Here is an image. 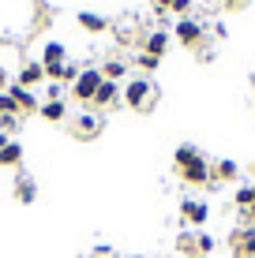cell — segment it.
Here are the masks:
<instances>
[{
    "instance_id": "1",
    "label": "cell",
    "mask_w": 255,
    "mask_h": 258,
    "mask_svg": "<svg viewBox=\"0 0 255 258\" xmlns=\"http://www.w3.org/2000/svg\"><path fill=\"white\" fill-rule=\"evenodd\" d=\"M173 165H177V176L188 183V187H214L210 161L199 154V146H191V142L177 146V154H173Z\"/></svg>"
},
{
    "instance_id": "2",
    "label": "cell",
    "mask_w": 255,
    "mask_h": 258,
    "mask_svg": "<svg viewBox=\"0 0 255 258\" xmlns=\"http://www.w3.org/2000/svg\"><path fill=\"white\" fill-rule=\"evenodd\" d=\"M120 94H124V105H128V109H135V112H146V109L158 101V86H154L146 75L128 79V86H124Z\"/></svg>"
},
{
    "instance_id": "3",
    "label": "cell",
    "mask_w": 255,
    "mask_h": 258,
    "mask_svg": "<svg viewBox=\"0 0 255 258\" xmlns=\"http://www.w3.org/2000/svg\"><path fill=\"white\" fill-rule=\"evenodd\" d=\"M101 83H105V79H101V71H98V68H83V71H79V79L72 83V97H75L79 105H90Z\"/></svg>"
},
{
    "instance_id": "4",
    "label": "cell",
    "mask_w": 255,
    "mask_h": 258,
    "mask_svg": "<svg viewBox=\"0 0 255 258\" xmlns=\"http://www.w3.org/2000/svg\"><path fill=\"white\" fill-rule=\"evenodd\" d=\"M38 60H41V68H45V79H49V83H57L60 71H64V64H68V49L60 45V41H45Z\"/></svg>"
},
{
    "instance_id": "5",
    "label": "cell",
    "mask_w": 255,
    "mask_h": 258,
    "mask_svg": "<svg viewBox=\"0 0 255 258\" xmlns=\"http://www.w3.org/2000/svg\"><path fill=\"white\" fill-rule=\"evenodd\" d=\"M180 221L188 228H203L210 221V206L203 199H180Z\"/></svg>"
},
{
    "instance_id": "6",
    "label": "cell",
    "mask_w": 255,
    "mask_h": 258,
    "mask_svg": "<svg viewBox=\"0 0 255 258\" xmlns=\"http://www.w3.org/2000/svg\"><path fill=\"white\" fill-rule=\"evenodd\" d=\"M177 41L180 45H188V49H195L199 41H203V34H207V26L199 23V19H188V15H184V19H177Z\"/></svg>"
},
{
    "instance_id": "7",
    "label": "cell",
    "mask_w": 255,
    "mask_h": 258,
    "mask_svg": "<svg viewBox=\"0 0 255 258\" xmlns=\"http://www.w3.org/2000/svg\"><path fill=\"white\" fill-rule=\"evenodd\" d=\"M229 247H233V258H255V228L251 225H240L229 236Z\"/></svg>"
},
{
    "instance_id": "8",
    "label": "cell",
    "mask_w": 255,
    "mask_h": 258,
    "mask_svg": "<svg viewBox=\"0 0 255 258\" xmlns=\"http://www.w3.org/2000/svg\"><path fill=\"white\" fill-rule=\"evenodd\" d=\"M72 135L75 139H98L101 135V116L98 112H79L72 120Z\"/></svg>"
},
{
    "instance_id": "9",
    "label": "cell",
    "mask_w": 255,
    "mask_h": 258,
    "mask_svg": "<svg viewBox=\"0 0 255 258\" xmlns=\"http://www.w3.org/2000/svg\"><path fill=\"white\" fill-rule=\"evenodd\" d=\"M15 83L26 86V90H34L38 83H45V68H41V60H23V64H19V75H15Z\"/></svg>"
},
{
    "instance_id": "10",
    "label": "cell",
    "mask_w": 255,
    "mask_h": 258,
    "mask_svg": "<svg viewBox=\"0 0 255 258\" xmlns=\"http://www.w3.org/2000/svg\"><path fill=\"white\" fill-rule=\"evenodd\" d=\"M94 109H117V105H124V94H120V86L117 83H109V79H105V83L98 86V94H94Z\"/></svg>"
},
{
    "instance_id": "11",
    "label": "cell",
    "mask_w": 255,
    "mask_h": 258,
    "mask_svg": "<svg viewBox=\"0 0 255 258\" xmlns=\"http://www.w3.org/2000/svg\"><path fill=\"white\" fill-rule=\"evenodd\" d=\"M8 94L15 97V109H19V116H30V112H38V109H41V101L34 97V90H26V86H19V83L8 86Z\"/></svg>"
},
{
    "instance_id": "12",
    "label": "cell",
    "mask_w": 255,
    "mask_h": 258,
    "mask_svg": "<svg viewBox=\"0 0 255 258\" xmlns=\"http://www.w3.org/2000/svg\"><path fill=\"white\" fill-rule=\"evenodd\" d=\"M210 176H214V183H233V180H240V165L233 157H222L218 165H210Z\"/></svg>"
},
{
    "instance_id": "13",
    "label": "cell",
    "mask_w": 255,
    "mask_h": 258,
    "mask_svg": "<svg viewBox=\"0 0 255 258\" xmlns=\"http://www.w3.org/2000/svg\"><path fill=\"white\" fill-rule=\"evenodd\" d=\"M15 202H23V206H30V202L34 199H38V187H34V180H30V176H26V172H19V176H15Z\"/></svg>"
},
{
    "instance_id": "14",
    "label": "cell",
    "mask_w": 255,
    "mask_h": 258,
    "mask_svg": "<svg viewBox=\"0 0 255 258\" xmlns=\"http://www.w3.org/2000/svg\"><path fill=\"white\" fill-rule=\"evenodd\" d=\"M41 116H45L49 123H64L68 120V105H64V97H53V101H41Z\"/></svg>"
},
{
    "instance_id": "15",
    "label": "cell",
    "mask_w": 255,
    "mask_h": 258,
    "mask_svg": "<svg viewBox=\"0 0 255 258\" xmlns=\"http://www.w3.org/2000/svg\"><path fill=\"white\" fill-rule=\"evenodd\" d=\"M165 49H169V34L165 30H150L143 41V52H150V56H165Z\"/></svg>"
},
{
    "instance_id": "16",
    "label": "cell",
    "mask_w": 255,
    "mask_h": 258,
    "mask_svg": "<svg viewBox=\"0 0 255 258\" xmlns=\"http://www.w3.org/2000/svg\"><path fill=\"white\" fill-rule=\"evenodd\" d=\"M79 26H83L86 34H105L109 30V19L98 15V12H79Z\"/></svg>"
},
{
    "instance_id": "17",
    "label": "cell",
    "mask_w": 255,
    "mask_h": 258,
    "mask_svg": "<svg viewBox=\"0 0 255 258\" xmlns=\"http://www.w3.org/2000/svg\"><path fill=\"white\" fill-rule=\"evenodd\" d=\"M15 165H23V146L12 139L4 150H0V168H15Z\"/></svg>"
},
{
    "instance_id": "18",
    "label": "cell",
    "mask_w": 255,
    "mask_h": 258,
    "mask_svg": "<svg viewBox=\"0 0 255 258\" xmlns=\"http://www.w3.org/2000/svg\"><path fill=\"white\" fill-rule=\"evenodd\" d=\"M98 71H101V79L117 83V79H124V75H128V64H124V60H117V56H109V60H105V64H101Z\"/></svg>"
},
{
    "instance_id": "19",
    "label": "cell",
    "mask_w": 255,
    "mask_h": 258,
    "mask_svg": "<svg viewBox=\"0 0 255 258\" xmlns=\"http://www.w3.org/2000/svg\"><path fill=\"white\" fill-rule=\"evenodd\" d=\"M177 251H180L184 258H199V254H195V232H180V236H177Z\"/></svg>"
},
{
    "instance_id": "20",
    "label": "cell",
    "mask_w": 255,
    "mask_h": 258,
    "mask_svg": "<svg viewBox=\"0 0 255 258\" xmlns=\"http://www.w3.org/2000/svg\"><path fill=\"white\" fill-rule=\"evenodd\" d=\"M251 199H255V195H251V183H244V187H236V191H233V206L240 210V213L251 206Z\"/></svg>"
},
{
    "instance_id": "21",
    "label": "cell",
    "mask_w": 255,
    "mask_h": 258,
    "mask_svg": "<svg viewBox=\"0 0 255 258\" xmlns=\"http://www.w3.org/2000/svg\"><path fill=\"white\" fill-rule=\"evenodd\" d=\"M210 251H214V236L199 228V232H195V254L203 258V254H210Z\"/></svg>"
},
{
    "instance_id": "22",
    "label": "cell",
    "mask_w": 255,
    "mask_h": 258,
    "mask_svg": "<svg viewBox=\"0 0 255 258\" xmlns=\"http://www.w3.org/2000/svg\"><path fill=\"white\" fill-rule=\"evenodd\" d=\"M135 64H139V71H143V75H150V71L162 64V56H150V52H139L135 56Z\"/></svg>"
},
{
    "instance_id": "23",
    "label": "cell",
    "mask_w": 255,
    "mask_h": 258,
    "mask_svg": "<svg viewBox=\"0 0 255 258\" xmlns=\"http://www.w3.org/2000/svg\"><path fill=\"white\" fill-rule=\"evenodd\" d=\"M0 116H19V109H15V97L12 94H0Z\"/></svg>"
},
{
    "instance_id": "24",
    "label": "cell",
    "mask_w": 255,
    "mask_h": 258,
    "mask_svg": "<svg viewBox=\"0 0 255 258\" xmlns=\"http://www.w3.org/2000/svg\"><path fill=\"white\" fill-rule=\"evenodd\" d=\"M79 71H83V68L68 60V64H64V71H60V79H57V83H60V86H64V83H75V79H79Z\"/></svg>"
},
{
    "instance_id": "25",
    "label": "cell",
    "mask_w": 255,
    "mask_h": 258,
    "mask_svg": "<svg viewBox=\"0 0 255 258\" xmlns=\"http://www.w3.org/2000/svg\"><path fill=\"white\" fill-rule=\"evenodd\" d=\"M191 4H195V0H173L169 12H173V15H188V12H191Z\"/></svg>"
},
{
    "instance_id": "26",
    "label": "cell",
    "mask_w": 255,
    "mask_h": 258,
    "mask_svg": "<svg viewBox=\"0 0 255 258\" xmlns=\"http://www.w3.org/2000/svg\"><path fill=\"white\" fill-rule=\"evenodd\" d=\"M15 127H19V116H0V131H4V135H12Z\"/></svg>"
},
{
    "instance_id": "27",
    "label": "cell",
    "mask_w": 255,
    "mask_h": 258,
    "mask_svg": "<svg viewBox=\"0 0 255 258\" xmlns=\"http://www.w3.org/2000/svg\"><path fill=\"white\" fill-rule=\"evenodd\" d=\"M251 195H255V183H251ZM240 217H244V225H251V228H255V199H251V206L244 210Z\"/></svg>"
},
{
    "instance_id": "28",
    "label": "cell",
    "mask_w": 255,
    "mask_h": 258,
    "mask_svg": "<svg viewBox=\"0 0 255 258\" xmlns=\"http://www.w3.org/2000/svg\"><path fill=\"white\" fill-rule=\"evenodd\" d=\"M8 86H12V79H8V68H4V64H0V94H4V90H8Z\"/></svg>"
},
{
    "instance_id": "29",
    "label": "cell",
    "mask_w": 255,
    "mask_h": 258,
    "mask_svg": "<svg viewBox=\"0 0 255 258\" xmlns=\"http://www.w3.org/2000/svg\"><path fill=\"white\" fill-rule=\"evenodd\" d=\"M94 254H98V258H109L113 247H109V243H98V247H94Z\"/></svg>"
},
{
    "instance_id": "30",
    "label": "cell",
    "mask_w": 255,
    "mask_h": 258,
    "mask_svg": "<svg viewBox=\"0 0 255 258\" xmlns=\"http://www.w3.org/2000/svg\"><path fill=\"white\" fill-rule=\"evenodd\" d=\"M8 142H12V135H4V131H0V150H4Z\"/></svg>"
},
{
    "instance_id": "31",
    "label": "cell",
    "mask_w": 255,
    "mask_h": 258,
    "mask_svg": "<svg viewBox=\"0 0 255 258\" xmlns=\"http://www.w3.org/2000/svg\"><path fill=\"white\" fill-rule=\"evenodd\" d=\"M244 4V0H225V8H240Z\"/></svg>"
},
{
    "instance_id": "32",
    "label": "cell",
    "mask_w": 255,
    "mask_h": 258,
    "mask_svg": "<svg viewBox=\"0 0 255 258\" xmlns=\"http://www.w3.org/2000/svg\"><path fill=\"white\" fill-rule=\"evenodd\" d=\"M251 176H255V161H251Z\"/></svg>"
},
{
    "instance_id": "33",
    "label": "cell",
    "mask_w": 255,
    "mask_h": 258,
    "mask_svg": "<svg viewBox=\"0 0 255 258\" xmlns=\"http://www.w3.org/2000/svg\"><path fill=\"white\" fill-rule=\"evenodd\" d=\"M131 258H143V254H131Z\"/></svg>"
}]
</instances>
